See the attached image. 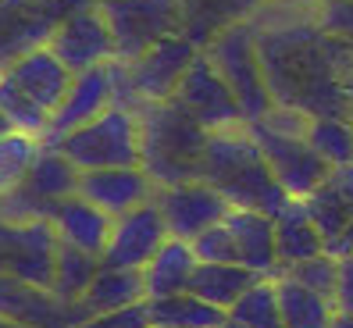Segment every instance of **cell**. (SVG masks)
Here are the masks:
<instances>
[{"mask_svg": "<svg viewBox=\"0 0 353 328\" xmlns=\"http://www.w3.org/2000/svg\"><path fill=\"white\" fill-rule=\"evenodd\" d=\"M264 4L268 0H179L182 36L193 39L200 50H207L225 29L250 22Z\"/></svg>", "mask_w": 353, "mask_h": 328, "instance_id": "21", "label": "cell"}, {"mask_svg": "<svg viewBox=\"0 0 353 328\" xmlns=\"http://www.w3.org/2000/svg\"><path fill=\"white\" fill-rule=\"evenodd\" d=\"M200 178L228 200V207L261 211V214L279 218L293 203V196L279 186V178L268 168L250 125L211 132Z\"/></svg>", "mask_w": 353, "mask_h": 328, "instance_id": "2", "label": "cell"}, {"mask_svg": "<svg viewBox=\"0 0 353 328\" xmlns=\"http://www.w3.org/2000/svg\"><path fill=\"white\" fill-rule=\"evenodd\" d=\"M225 225L236 236L239 264H243V268L257 271L261 278H279L282 275L279 243H275V218L272 214L232 207V211H228V218H225Z\"/></svg>", "mask_w": 353, "mask_h": 328, "instance_id": "20", "label": "cell"}, {"mask_svg": "<svg viewBox=\"0 0 353 328\" xmlns=\"http://www.w3.org/2000/svg\"><path fill=\"white\" fill-rule=\"evenodd\" d=\"M336 311L339 314H353V254L339 257V285H336Z\"/></svg>", "mask_w": 353, "mask_h": 328, "instance_id": "39", "label": "cell"}, {"mask_svg": "<svg viewBox=\"0 0 353 328\" xmlns=\"http://www.w3.org/2000/svg\"><path fill=\"white\" fill-rule=\"evenodd\" d=\"M39 150H43V139L39 136L14 132V129L0 136V196L14 193L29 178Z\"/></svg>", "mask_w": 353, "mask_h": 328, "instance_id": "32", "label": "cell"}, {"mask_svg": "<svg viewBox=\"0 0 353 328\" xmlns=\"http://www.w3.org/2000/svg\"><path fill=\"white\" fill-rule=\"evenodd\" d=\"M328 254H332V257H350V254H353V221L346 225V232H343L336 243H328Z\"/></svg>", "mask_w": 353, "mask_h": 328, "instance_id": "40", "label": "cell"}, {"mask_svg": "<svg viewBox=\"0 0 353 328\" xmlns=\"http://www.w3.org/2000/svg\"><path fill=\"white\" fill-rule=\"evenodd\" d=\"M136 118H139V150H143L139 168L157 182V189L196 182L207 143H211V129H203L179 100L139 104Z\"/></svg>", "mask_w": 353, "mask_h": 328, "instance_id": "3", "label": "cell"}, {"mask_svg": "<svg viewBox=\"0 0 353 328\" xmlns=\"http://www.w3.org/2000/svg\"><path fill=\"white\" fill-rule=\"evenodd\" d=\"M61 150L79 172H100V168H139L143 150H139V118L132 107L114 104L97 121L82 125L68 136L50 143Z\"/></svg>", "mask_w": 353, "mask_h": 328, "instance_id": "5", "label": "cell"}, {"mask_svg": "<svg viewBox=\"0 0 353 328\" xmlns=\"http://www.w3.org/2000/svg\"><path fill=\"white\" fill-rule=\"evenodd\" d=\"M275 243H279V264L282 271L296 268V264L328 254V243L321 236V229L314 225V218L307 214L303 200H293L289 207L275 218Z\"/></svg>", "mask_w": 353, "mask_h": 328, "instance_id": "24", "label": "cell"}, {"mask_svg": "<svg viewBox=\"0 0 353 328\" xmlns=\"http://www.w3.org/2000/svg\"><path fill=\"white\" fill-rule=\"evenodd\" d=\"M332 328H353V314H339V311H336V318H332Z\"/></svg>", "mask_w": 353, "mask_h": 328, "instance_id": "42", "label": "cell"}, {"mask_svg": "<svg viewBox=\"0 0 353 328\" xmlns=\"http://www.w3.org/2000/svg\"><path fill=\"white\" fill-rule=\"evenodd\" d=\"M0 111H4L8 125H11L14 132H29V136L43 139L47 129H50V114H47L43 107H36L26 93H18L4 75H0Z\"/></svg>", "mask_w": 353, "mask_h": 328, "instance_id": "34", "label": "cell"}, {"mask_svg": "<svg viewBox=\"0 0 353 328\" xmlns=\"http://www.w3.org/2000/svg\"><path fill=\"white\" fill-rule=\"evenodd\" d=\"M114 100H118L114 61L111 65H100V68H90V72H79L68 96H65V104H61L54 111V118H50L43 147H50V143H57L61 136H68L82 125H90V121H97L108 107H114Z\"/></svg>", "mask_w": 353, "mask_h": 328, "instance_id": "15", "label": "cell"}, {"mask_svg": "<svg viewBox=\"0 0 353 328\" xmlns=\"http://www.w3.org/2000/svg\"><path fill=\"white\" fill-rule=\"evenodd\" d=\"M0 328H29V325H18V321H8V318H0Z\"/></svg>", "mask_w": 353, "mask_h": 328, "instance_id": "43", "label": "cell"}, {"mask_svg": "<svg viewBox=\"0 0 353 328\" xmlns=\"http://www.w3.org/2000/svg\"><path fill=\"white\" fill-rule=\"evenodd\" d=\"M282 275H289L293 282H300L303 289L318 293V296H325V300H336V285H339V257H332V254L310 257V260L296 264V268H289V271H282Z\"/></svg>", "mask_w": 353, "mask_h": 328, "instance_id": "35", "label": "cell"}, {"mask_svg": "<svg viewBox=\"0 0 353 328\" xmlns=\"http://www.w3.org/2000/svg\"><path fill=\"white\" fill-rule=\"evenodd\" d=\"M0 318L29 328H79L82 314L75 303H65L54 289L22 278L0 275Z\"/></svg>", "mask_w": 353, "mask_h": 328, "instance_id": "16", "label": "cell"}, {"mask_svg": "<svg viewBox=\"0 0 353 328\" xmlns=\"http://www.w3.org/2000/svg\"><path fill=\"white\" fill-rule=\"evenodd\" d=\"M0 75H4L18 93H26L36 107H43L50 118L61 104H65V96L75 82V72L50 47H39L26 57H18L14 65H8Z\"/></svg>", "mask_w": 353, "mask_h": 328, "instance_id": "17", "label": "cell"}, {"mask_svg": "<svg viewBox=\"0 0 353 328\" xmlns=\"http://www.w3.org/2000/svg\"><path fill=\"white\" fill-rule=\"evenodd\" d=\"M57 250H61V236L50 225V218L0 221V275L54 289Z\"/></svg>", "mask_w": 353, "mask_h": 328, "instance_id": "10", "label": "cell"}, {"mask_svg": "<svg viewBox=\"0 0 353 328\" xmlns=\"http://www.w3.org/2000/svg\"><path fill=\"white\" fill-rule=\"evenodd\" d=\"M228 321L239 325V328H285L279 282L275 278H261L254 289H246L239 296V303L228 311Z\"/></svg>", "mask_w": 353, "mask_h": 328, "instance_id": "31", "label": "cell"}, {"mask_svg": "<svg viewBox=\"0 0 353 328\" xmlns=\"http://www.w3.org/2000/svg\"><path fill=\"white\" fill-rule=\"evenodd\" d=\"M50 50L65 61L75 75L118 61L111 29H108V22H103V14L97 11V4L79 8L75 14H68L65 22H61V29L54 32Z\"/></svg>", "mask_w": 353, "mask_h": 328, "instance_id": "14", "label": "cell"}, {"mask_svg": "<svg viewBox=\"0 0 353 328\" xmlns=\"http://www.w3.org/2000/svg\"><path fill=\"white\" fill-rule=\"evenodd\" d=\"M250 132H254L272 175L279 178V186L293 200H307L328 178L332 168L325 164V157L310 147L307 132H282L275 125H268V121H254Z\"/></svg>", "mask_w": 353, "mask_h": 328, "instance_id": "9", "label": "cell"}, {"mask_svg": "<svg viewBox=\"0 0 353 328\" xmlns=\"http://www.w3.org/2000/svg\"><path fill=\"white\" fill-rule=\"evenodd\" d=\"M97 11L111 29L118 61H136L161 39L182 32L179 0H97Z\"/></svg>", "mask_w": 353, "mask_h": 328, "instance_id": "7", "label": "cell"}, {"mask_svg": "<svg viewBox=\"0 0 353 328\" xmlns=\"http://www.w3.org/2000/svg\"><path fill=\"white\" fill-rule=\"evenodd\" d=\"M172 239L164 214L157 207V200L143 203V207L114 218L111 243L103 250V268H125V271H143L157 257V250Z\"/></svg>", "mask_w": 353, "mask_h": 328, "instance_id": "13", "label": "cell"}, {"mask_svg": "<svg viewBox=\"0 0 353 328\" xmlns=\"http://www.w3.org/2000/svg\"><path fill=\"white\" fill-rule=\"evenodd\" d=\"M314 18L328 36L353 43V0H321L314 8Z\"/></svg>", "mask_w": 353, "mask_h": 328, "instance_id": "37", "label": "cell"}, {"mask_svg": "<svg viewBox=\"0 0 353 328\" xmlns=\"http://www.w3.org/2000/svg\"><path fill=\"white\" fill-rule=\"evenodd\" d=\"M303 207L321 229L325 243H336L346 232V225L353 221V164L332 168L328 178L303 200Z\"/></svg>", "mask_w": 353, "mask_h": 328, "instance_id": "23", "label": "cell"}, {"mask_svg": "<svg viewBox=\"0 0 353 328\" xmlns=\"http://www.w3.org/2000/svg\"><path fill=\"white\" fill-rule=\"evenodd\" d=\"M175 100L200 121L203 129H211V132L246 125L232 86L221 79V72L211 65V57H207L203 50L196 54V61L190 65V72H185Z\"/></svg>", "mask_w": 353, "mask_h": 328, "instance_id": "11", "label": "cell"}, {"mask_svg": "<svg viewBox=\"0 0 353 328\" xmlns=\"http://www.w3.org/2000/svg\"><path fill=\"white\" fill-rule=\"evenodd\" d=\"M346 90H350V100H353V65H350V79H346Z\"/></svg>", "mask_w": 353, "mask_h": 328, "instance_id": "45", "label": "cell"}, {"mask_svg": "<svg viewBox=\"0 0 353 328\" xmlns=\"http://www.w3.org/2000/svg\"><path fill=\"white\" fill-rule=\"evenodd\" d=\"M279 300H282V318L285 328H332L336 318V303L303 289L300 282H293L289 275H279Z\"/></svg>", "mask_w": 353, "mask_h": 328, "instance_id": "29", "label": "cell"}, {"mask_svg": "<svg viewBox=\"0 0 353 328\" xmlns=\"http://www.w3.org/2000/svg\"><path fill=\"white\" fill-rule=\"evenodd\" d=\"M103 260L79 250V246H68L61 243L57 250V271H54V293L65 300V303H79L82 296H86V289L93 285V278L100 275Z\"/></svg>", "mask_w": 353, "mask_h": 328, "instance_id": "30", "label": "cell"}, {"mask_svg": "<svg viewBox=\"0 0 353 328\" xmlns=\"http://www.w3.org/2000/svg\"><path fill=\"white\" fill-rule=\"evenodd\" d=\"M157 207L164 214V225H168L172 239H185L193 243L196 236H203L207 229H214L228 218V200L211 189L203 178L196 182H182V186H164L157 189Z\"/></svg>", "mask_w": 353, "mask_h": 328, "instance_id": "12", "label": "cell"}, {"mask_svg": "<svg viewBox=\"0 0 353 328\" xmlns=\"http://www.w3.org/2000/svg\"><path fill=\"white\" fill-rule=\"evenodd\" d=\"M4 132H11V125H8V118H4V111H0V136Z\"/></svg>", "mask_w": 353, "mask_h": 328, "instance_id": "44", "label": "cell"}, {"mask_svg": "<svg viewBox=\"0 0 353 328\" xmlns=\"http://www.w3.org/2000/svg\"><path fill=\"white\" fill-rule=\"evenodd\" d=\"M97 0H0V72L39 47H50L68 14Z\"/></svg>", "mask_w": 353, "mask_h": 328, "instance_id": "8", "label": "cell"}, {"mask_svg": "<svg viewBox=\"0 0 353 328\" xmlns=\"http://www.w3.org/2000/svg\"><path fill=\"white\" fill-rule=\"evenodd\" d=\"M225 328H239V325H232V321H228V325H225Z\"/></svg>", "mask_w": 353, "mask_h": 328, "instance_id": "46", "label": "cell"}, {"mask_svg": "<svg viewBox=\"0 0 353 328\" xmlns=\"http://www.w3.org/2000/svg\"><path fill=\"white\" fill-rule=\"evenodd\" d=\"M147 303H150L154 328H225L228 325V311L200 300L196 293H175Z\"/></svg>", "mask_w": 353, "mask_h": 328, "instance_id": "28", "label": "cell"}, {"mask_svg": "<svg viewBox=\"0 0 353 328\" xmlns=\"http://www.w3.org/2000/svg\"><path fill=\"white\" fill-rule=\"evenodd\" d=\"M193 250L200 257V264H239V246H236V236L232 229L221 221L214 229H207L203 236L193 239Z\"/></svg>", "mask_w": 353, "mask_h": 328, "instance_id": "36", "label": "cell"}, {"mask_svg": "<svg viewBox=\"0 0 353 328\" xmlns=\"http://www.w3.org/2000/svg\"><path fill=\"white\" fill-rule=\"evenodd\" d=\"M79 328H154L150 325V303L143 300L125 311H111V314H97L90 321H82Z\"/></svg>", "mask_w": 353, "mask_h": 328, "instance_id": "38", "label": "cell"}, {"mask_svg": "<svg viewBox=\"0 0 353 328\" xmlns=\"http://www.w3.org/2000/svg\"><path fill=\"white\" fill-rule=\"evenodd\" d=\"M50 225L57 229L61 243L68 246H79L93 257L103 260V250L111 243V232H114V218L108 211H100L97 203H90L86 196H68L50 207Z\"/></svg>", "mask_w": 353, "mask_h": 328, "instance_id": "19", "label": "cell"}, {"mask_svg": "<svg viewBox=\"0 0 353 328\" xmlns=\"http://www.w3.org/2000/svg\"><path fill=\"white\" fill-rule=\"evenodd\" d=\"M268 4H282V8H318L321 0H268Z\"/></svg>", "mask_w": 353, "mask_h": 328, "instance_id": "41", "label": "cell"}, {"mask_svg": "<svg viewBox=\"0 0 353 328\" xmlns=\"http://www.w3.org/2000/svg\"><path fill=\"white\" fill-rule=\"evenodd\" d=\"M200 268V257L193 250V243L185 239H168L157 250V257L143 268V282H147V300L190 293L193 271Z\"/></svg>", "mask_w": 353, "mask_h": 328, "instance_id": "26", "label": "cell"}, {"mask_svg": "<svg viewBox=\"0 0 353 328\" xmlns=\"http://www.w3.org/2000/svg\"><path fill=\"white\" fill-rule=\"evenodd\" d=\"M307 139L328 168L353 164V118H314L307 129Z\"/></svg>", "mask_w": 353, "mask_h": 328, "instance_id": "33", "label": "cell"}, {"mask_svg": "<svg viewBox=\"0 0 353 328\" xmlns=\"http://www.w3.org/2000/svg\"><path fill=\"white\" fill-rule=\"evenodd\" d=\"M211 57V65L221 72V79L232 86L243 121L254 125V121H264L275 111V100L268 93L264 82V68H261V54H257V32H254V18L243 25L225 29L211 47L203 50Z\"/></svg>", "mask_w": 353, "mask_h": 328, "instance_id": "6", "label": "cell"}, {"mask_svg": "<svg viewBox=\"0 0 353 328\" xmlns=\"http://www.w3.org/2000/svg\"><path fill=\"white\" fill-rule=\"evenodd\" d=\"M79 178H82V172L75 168L65 154L54 150V147H43V150H39V157H36V164H32L29 178L18 189H22L36 203L39 214L50 218L54 203H61V200H68V196L79 193Z\"/></svg>", "mask_w": 353, "mask_h": 328, "instance_id": "22", "label": "cell"}, {"mask_svg": "<svg viewBox=\"0 0 353 328\" xmlns=\"http://www.w3.org/2000/svg\"><path fill=\"white\" fill-rule=\"evenodd\" d=\"M79 196H86L111 218H121L143 207V203H150L157 196V182L143 168H100V172H82Z\"/></svg>", "mask_w": 353, "mask_h": 328, "instance_id": "18", "label": "cell"}, {"mask_svg": "<svg viewBox=\"0 0 353 328\" xmlns=\"http://www.w3.org/2000/svg\"><path fill=\"white\" fill-rule=\"evenodd\" d=\"M200 47L193 39L168 36L136 61H114V82H118V100L114 104L139 107V104H161V100H175L179 86L190 65L196 61Z\"/></svg>", "mask_w": 353, "mask_h": 328, "instance_id": "4", "label": "cell"}, {"mask_svg": "<svg viewBox=\"0 0 353 328\" xmlns=\"http://www.w3.org/2000/svg\"><path fill=\"white\" fill-rule=\"evenodd\" d=\"M257 282H261V275L243 268V264H200V268L193 271L190 293L221 307V311H232V307L239 303V296L246 289H254Z\"/></svg>", "mask_w": 353, "mask_h": 328, "instance_id": "27", "label": "cell"}, {"mask_svg": "<svg viewBox=\"0 0 353 328\" xmlns=\"http://www.w3.org/2000/svg\"><path fill=\"white\" fill-rule=\"evenodd\" d=\"M147 300V282L143 271H125V268H100V275L93 278V285L86 289L75 307L82 321H90L97 314H111V311H125Z\"/></svg>", "mask_w": 353, "mask_h": 328, "instance_id": "25", "label": "cell"}, {"mask_svg": "<svg viewBox=\"0 0 353 328\" xmlns=\"http://www.w3.org/2000/svg\"><path fill=\"white\" fill-rule=\"evenodd\" d=\"M257 54L275 107L307 118H353L346 90L353 43L328 36L314 8L264 4L254 14Z\"/></svg>", "mask_w": 353, "mask_h": 328, "instance_id": "1", "label": "cell"}]
</instances>
